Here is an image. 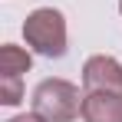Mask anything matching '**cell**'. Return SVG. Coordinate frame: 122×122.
<instances>
[{
  "mask_svg": "<svg viewBox=\"0 0 122 122\" xmlns=\"http://www.w3.org/2000/svg\"><path fill=\"white\" fill-rule=\"evenodd\" d=\"M23 40L33 53L46 60L66 56V17L53 7H36L23 20Z\"/></svg>",
  "mask_w": 122,
  "mask_h": 122,
  "instance_id": "1",
  "label": "cell"
},
{
  "mask_svg": "<svg viewBox=\"0 0 122 122\" xmlns=\"http://www.w3.org/2000/svg\"><path fill=\"white\" fill-rule=\"evenodd\" d=\"M33 109L46 122H76L82 116L79 86H73L69 79H43L33 89Z\"/></svg>",
  "mask_w": 122,
  "mask_h": 122,
  "instance_id": "2",
  "label": "cell"
},
{
  "mask_svg": "<svg viewBox=\"0 0 122 122\" xmlns=\"http://www.w3.org/2000/svg\"><path fill=\"white\" fill-rule=\"evenodd\" d=\"M82 89L86 92H122V63L106 53L89 56L82 63Z\"/></svg>",
  "mask_w": 122,
  "mask_h": 122,
  "instance_id": "3",
  "label": "cell"
},
{
  "mask_svg": "<svg viewBox=\"0 0 122 122\" xmlns=\"http://www.w3.org/2000/svg\"><path fill=\"white\" fill-rule=\"evenodd\" d=\"M82 122H122V92H86Z\"/></svg>",
  "mask_w": 122,
  "mask_h": 122,
  "instance_id": "4",
  "label": "cell"
},
{
  "mask_svg": "<svg viewBox=\"0 0 122 122\" xmlns=\"http://www.w3.org/2000/svg\"><path fill=\"white\" fill-rule=\"evenodd\" d=\"M30 66H33L30 50L13 46V43L0 46V76H23V73H30Z\"/></svg>",
  "mask_w": 122,
  "mask_h": 122,
  "instance_id": "5",
  "label": "cell"
},
{
  "mask_svg": "<svg viewBox=\"0 0 122 122\" xmlns=\"http://www.w3.org/2000/svg\"><path fill=\"white\" fill-rule=\"evenodd\" d=\"M0 102L3 106H20L23 102V79L20 76H0Z\"/></svg>",
  "mask_w": 122,
  "mask_h": 122,
  "instance_id": "6",
  "label": "cell"
},
{
  "mask_svg": "<svg viewBox=\"0 0 122 122\" xmlns=\"http://www.w3.org/2000/svg\"><path fill=\"white\" fill-rule=\"evenodd\" d=\"M7 122H46V119H43L36 109H30V112H20V116H13V119H7Z\"/></svg>",
  "mask_w": 122,
  "mask_h": 122,
  "instance_id": "7",
  "label": "cell"
},
{
  "mask_svg": "<svg viewBox=\"0 0 122 122\" xmlns=\"http://www.w3.org/2000/svg\"><path fill=\"white\" fill-rule=\"evenodd\" d=\"M119 13H122V0H119Z\"/></svg>",
  "mask_w": 122,
  "mask_h": 122,
  "instance_id": "8",
  "label": "cell"
}]
</instances>
